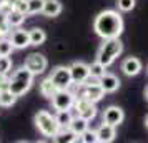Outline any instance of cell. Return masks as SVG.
Segmentation results:
<instances>
[{
    "label": "cell",
    "instance_id": "cell-1",
    "mask_svg": "<svg viewBox=\"0 0 148 143\" xmlns=\"http://www.w3.org/2000/svg\"><path fill=\"white\" fill-rule=\"evenodd\" d=\"M95 34L101 38L120 37L123 32V18L116 10H103L93 22Z\"/></svg>",
    "mask_w": 148,
    "mask_h": 143
},
{
    "label": "cell",
    "instance_id": "cell-2",
    "mask_svg": "<svg viewBox=\"0 0 148 143\" xmlns=\"http://www.w3.org/2000/svg\"><path fill=\"white\" fill-rule=\"evenodd\" d=\"M123 52V43L118 37H113V38H103V43H101L100 50L97 53V62L101 63L103 67H110L118 57Z\"/></svg>",
    "mask_w": 148,
    "mask_h": 143
},
{
    "label": "cell",
    "instance_id": "cell-3",
    "mask_svg": "<svg viewBox=\"0 0 148 143\" xmlns=\"http://www.w3.org/2000/svg\"><path fill=\"white\" fill-rule=\"evenodd\" d=\"M34 73L27 70L25 67L18 68V70H15L12 78L7 82V88L14 93L15 96H20L23 93H27L30 87H32V83H34Z\"/></svg>",
    "mask_w": 148,
    "mask_h": 143
},
{
    "label": "cell",
    "instance_id": "cell-4",
    "mask_svg": "<svg viewBox=\"0 0 148 143\" xmlns=\"http://www.w3.org/2000/svg\"><path fill=\"white\" fill-rule=\"evenodd\" d=\"M35 127L38 128L43 136H48V138H53L55 133L58 131V125L55 122V116L52 113H48L47 110H38L37 115H35Z\"/></svg>",
    "mask_w": 148,
    "mask_h": 143
},
{
    "label": "cell",
    "instance_id": "cell-5",
    "mask_svg": "<svg viewBox=\"0 0 148 143\" xmlns=\"http://www.w3.org/2000/svg\"><path fill=\"white\" fill-rule=\"evenodd\" d=\"M72 108L75 110V113L78 116L85 118L88 122L97 116V105L93 102L87 100V98H83V96H75V102L72 105Z\"/></svg>",
    "mask_w": 148,
    "mask_h": 143
},
{
    "label": "cell",
    "instance_id": "cell-6",
    "mask_svg": "<svg viewBox=\"0 0 148 143\" xmlns=\"http://www.w3.org/2000/svg\"><path fill=\"white\" fill-rule=\"evenodd\" d=\"M50 100H52V107H53L57 112H58V110H72V105H73V102H75V95L68 88L57 90Z\"/></svg>",
    "mask_w": 148,
    "mask_h": 143
},
{
    "label": "cell",
    "instance_id": "cell-7",
    "mask_svg": "<svg viewBox=\"0 0 148 143\" xmlns=\"http://www.w3.org/2000/svg\"><path fill=\"white\" fill-rule=\"evenodd\" d=\"M52 83H53L57 90H65L70 88L73 83H72V77H70V68L68 67H57L53 70V73L48 77Z\"/></svg>",
    "mask_w": 148,
    "mask_h": 143
},
{
    "label": "cell",
    "instance_id": "cell-8",
    "mask_svg": "<svg viewBox=\"0 0 148 143\" xmlns=\"http://www.w3.org/2000/svg\"><path fill=\"white\" fill-rule=\"evenodd\" d=\"M23 67L27 68V70H30L34 75H40V73L45 72V68H47V58L42 53H30L25 58Z\"/></svg>",
    "mask_w": 148,
    "mask_h": 143
},
{
    "label": "cell",
    "instance_id": "cell-9",
    "mask_svg": "<svg viewBox=\"0 0 148 143\" xmlns=\"http://www.w3.org/2000/svg\"><path fill=\"white\" fill-rule=\"evenodd\" d=\"M70 77H72V83L75 85H82V83L87 80V77L90 75L88 72V65L83 62H73L70 65Z\"/></svg>",
    "mask_w": 148,
    "mask_h": 143
},
{
    "label": "cell",
    "instance_id": "cell-10",
    "mask_svg": "<svg viewBox=\"0 0 148 143\" xmlns=\"http://www.w3.org/2000/svg\"><path fill=\"white\" fill-rule=\"evenodd\" d=\"M80 87H83L80 96H83V98H87V100H90L93 103L100 102L101 98L105 96V92L100 87V83H83Z\"/></svg>",
    "mask_w": 148,
    "mask_h": 143
},
{
    "label": "cell",
    "instance_id": "cell-11",
    "mask_svg": "<svg viewBox=\"0 0 148 143\" xmlns=\"http://www.w3.org/2000/svg\"><path fill=\"white\" fill-rule=\"evenodd\" d=\"M123 118H125V113H123V110L120 107H108L105 108L103 112V122L108 123V125H113V127H118L121 122H123Z\"/></svg>",
    "mask_w": 148,
    "mask_h": 143
},
{
    "label": "cell",
    "instance_id": "cell-12",
    "mask_svg": "<svg viewBox=\"0 0 148 143\" xmlns=\"http://www.w3.org/2000/svg\"><path fill=\"white\" fill-rule=\"evenodd\" d=\"M98 83H100V87L103 88V92L105 93H113V92H116V90L120 88V78L116 75H113V73H103V75L98 78Z\"/></svg>",
    "mask_w": 148,
    "mask_h": 143
},
{
    "label": "cell",
    "instance_id": "cell-13",
    "mask_svg": "<svg viewBox=\"0 0 148 143\" xmlns=\"http://www.w3.org/2000/svg\"><path fill=\"white\" fill-rule=\"evenodd\" d=\"M95 133H97V142H100V143H110V142H113L115 136H116L115 127L113 125H108L105 122L95 130Z\"/></svg>",
    "mask_w": 148,
    "mask_h": 143
},
{
    "label": "cell",
    "instance_id": "cell-14",
    "mask_svg": "<svg viewBox=\"0 0 148 143\" xmlns=\"http://www.w3.org/2000/svg\"><path fill=\"white\" fill-rule=\"evenodd\" d=\"M121 70L123 73L128 77H136L141 72V62L136 58V57H128L123 60L121 63Z\"/></svg>",
    "mask_w": 148,
    "mask_h": 143
},
{
    "label": "cell",
    "instance_id": "cell-15",
    "mask_svg": "<svg viewBox=\"0 0 148 143\" xmlns=\"http://www.w3.org/2000/svg\"><path fill=\"white\" fill-rule=\"evenodd\" d=\"M10 43H12V47L14 48H25L28 47L30 43H28V30H22V28H17L12 32L10 35Z\"/></svg>",
    "mask_w": 148,
    "mask_h": 143
},
{
    "label": "cell",
    "instance_id": "cell-16",
    "mask_svg": "<svg viewBox=\"0 0 148 143\" xmlns=\"http://www.w3.org/2000/svg\"><path fill=\"white\" fill-rule=\"evenodd\" d=\"M62 12V3L58 0H45L43 2V8H42V14L45 15V17H57V15H60Z\"/></svg>",
    "mask_w": 148,
    "mask_h": 143
},
{
    "label": "cell",
    "instance_id": "cell-17",
    "mask_svg": "<svg viewBox=\"0 0 148 143\" xmlns=\"http://www.w3.org/2000/svg\"><path fill=\"white\" fill-rule=\"evenodd\" d=\"M53 140L58 143H73V142H78V136L75 135L70 128H60L55 133Z\"/></svg>",
    "mask_w": 148,
    "mask_h": 143
},
{
    "label": "cell",
    "instance_id": "cell-18",
    "mask_svg": "<svg viewBox=\"0 0 148 143\" xmlns=\"http://www.w3.org/2000/svg\"><path fill=\"white\" fill-rule=\"evenodd\" d=\"M68 128L72 130L77 136H80L82 133L88 128V120H85V118H82V116H78V115H75L73 118H72L70 125H68Z\"/></svg>",
    "mask_w": 148,
    "mask_h": 143
},
{
    "label": "cell",
    "instance_id": "cell-19",
    "mask_svg": "<svg viewBox=\"0 0 148 143\" xmlns=\"http://www.w3.org/2000/svg\"><path fill=\"white\" fill-rule=\"evenodd\" d=\"M45 40H47V34L42 28H32V30H28V43L30 45L38 47L42 43H45Z\"/></svg>",
    "mask_w": 148,
    "mask_h": 143
},
{
    "label": "cell",
    "instance_id": "cell-20",
    "mask_svg": "<svg viewBox=\"0 0 148 143\" xmlns=\"http://www.w3.org/2000/svg\"><path fill=\"white\" fill-rule=\"evenodd\" d=\"M72 118H73V113L70 110H58L55 115V122L58 125V128H68Z\"/></svg>",
    "mask_w": 148,
    "mask_h": 143
},
{
    "label": "cell",
    "instance_id": "cell-21",
    "mask_svg": "<svg viewBox=\"0 0 148 143\" xmlns=\"http://www.w3.org/2000/svg\"><path fill=\"white\" fill-rule=\"evenodd\" d=\"M25 17H27L25 14H20V12H17L15 8H12V10L5 15V20H7V23L10 25V28L20 27L22 23H23V20H25Z\"/></svg>",
    "mask_w": 148,
    "mask_h": 143
},
{
    "label": "cell",
    "instance_id": "cell-22",
    "mask_svg": "<svg viewBox=\"0 0 148 143\" xmlns=\"http://www.w3.org/2000/svg\"><path fill=\"white\" fill-rule=\"evenodd\" d=\"M15 102H17V96L7 87L0 88V107H12Z\"/></svg>",
    "mask_w": 148,
    "mask_h": 143
},
{
    "label": "cell",
    "instance_id": "cell-23",
    "mask_svg": "<svg viewBox=\"0 0 148 143\" xmlns=\"http://www.w3.org/2000/svg\"><path fill=\"white\" fill-rule=\"evenodd\" d=\"M55 92H57V87L52 83V80H50V78H45V80L40 83V93L45 96V98H48V100H50V98L53 96Z\"/></svg>",
    "mask_w": 148,
    "mask_h": 143
},
{
    "label": "cell",
    "instance_id": "cell-24",
    "mask_svg": "<svg viewBox=\"0 0 148 143\" xmlns=\"http://www.w3.org/2000/svg\"><path fill=\"white\" fill-rule=\"evenodd\" d=\"M43 2H45V0H27V15L42 14Z\"/></svg>",
    "mask_w": 148,
    "mask_h": 143
},
{
    "label": "cell",
    "instance_id": "cell-25",
    "mask_svg": "<svg viewBox=\"0 0 148 143\" xmlns=\"http://www.w3.org/2000/svg\"><path fill=\"white\" fill-rule=\"evenodd\" d=\"M88 72H90V75H92V77H95V78H100V77L107 72V67H103L101 63L95 62V63H92V65H88Z\"/></svg>",
    "mask_w": 148,
    "mask_h": 143
},
{
    "label": "cell",
    "instance_id": "cell-26",
    "mask_svg": "<svg viewBox=\"0 0 148 143\" xmlns=\"http://www.w3.org/2000/svg\"><path fill=\"white\" fill-rule=\"evenodd\" d=\"M14 52V47H12V43L8 38H2L0 37V55H3V57H8V55H12Z\"/></svg>",
    "mask_w": 148,
    "mask_h": 143
},
{
    "label": "cell",
    "instance_id": "cell-27",
    "mask_svg": "<svg viewBox=\"0 0 148 143\" xmlns=\"http://www.w3.org/2000/svg\"><path fill=\"white\" fill-rule=\"evenodd\" d=\"M78 140L83 142V143H97V133H95V130L87 128L80 136H78Z\"/></svg>",
    "mask_w": 148,
    "mask_h": 143
},
{
    "label": "cell",
    "instance_id": "cell-28",
    "mask_svg": "<svg viewBox=\"0 0 148 143\" xmlns=\"http://www.w3.org/2000/svg\"><path fill=\"white\" fill-rule=\"evenodd\" d=\"M10 68H12V60H10L8 57L0 55V75L5 77L8 72H10Z\"/></svg>",
    "mask_w": 148,
    "mask_h": 143
},
{
    "label": "cell",
    "instance_id": "cell-29",
    "mask_svg": "<svg viewBox=\"0 0 148 143\" xmlns=\"http://www.w3.org/2000/svg\"><path fill=\"white\" fill-rule=\"evenodd\" d=\"M120 12H132L135 8V0H116Z\"/></svg>",
    "mask_w": 148,
    "mask_h": 143
},
{
    "label": "cell",
    "instance_id": "cell-30",
    "mask_svg": "<svg viewBox=\"0 0 148 143\" xmlns=\"http://www.w3.org/2000/svg\"><path fill=\"white\" fill-rule=\"evenodd\" d=\"M12 7H14L17 12L27 15V0H12Z\"/></svg>",
    "mask_w": 148,
    "mask_h": 143
}]
</instances>
